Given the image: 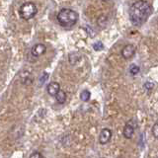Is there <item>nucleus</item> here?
Wrapping results in <instances>:
<instances>
[{
  "instance_id": "dca6fc26",
  "label": "nucleus",
  "mask_w": 158,
  "mask_h": 158,
  "mask_svg": "<svg viewBox=\"0 0 158 158\" xmlns=\"http://www.w3.org/2000/svg\"><path fill=\"white\" fill-rule=\"evenodd\" d=\"M93 48L95 51H102V49L104 48V44L101 42H97L96 44H93Z\"/></svg>"
},
{
  "instance_id": "f03ea898",
  "label": "nucleus",
  "mask_w": 158,
  "mask_h": 158,
  "mask_svg": "<svg viewBox=\"0 0 158 158\" xmlns=\"http://www.w3.org/2000/svg\"><path fill=\"white\" fill-rule=\"evenodd\" d=\"M57 22L59 25L64 28H69L74 26L78 21V13L72 9L63 8L58 12L57 16Z\"/></svg>"
},
{
  "instance_id": "39448f33",
  "label": "nucleus",
  "mask_w": 158,
  "mask_h": 158,
  "mask_svg": "<svg viewBox=\"0 0 158 158\" xmlns=\"http://www.w3.org/2000/svg\"><path fill=\"white\" fill-rule=\"evenodd\" d=\"M136 52V48L133 44H127L122 49V56L125 59H130L131 58Z\"/></svg>"
},
{
  "instance_id": "f8f14e48",
  "label": "nucleus",
  "mask_w": 158,
  "mask_h": 158,
  "mask_svg": "<svg viewBox=\"0 0 158 158\" xmlns=\"http://www.w3.org/2000/svg\"><path fill=\"white\" fill-rule=\"evenodd\" d=\"M80 59V56H79L78 53H71L70 56H69V62L71 64H75L77 63V61Z\"/></svg>"
},
{
  "instance_id": "f3484780",
  "label": "nucleus",
  "mask_w": 158,
  "mask_h": 158,
  "mask_svg": "<svg viewBox=\"0 0 158 158\" xmlns=\"http://www.w3.org/2000/svg\"><path fill=\"white\" fill-rule=\"evenodd\" d=\"M153 87H154V84H153L152 82H145L144 85H143V88L146 89L147 91H151Z\"/></svg>"
},
{
  "instance_id": "6e6552de",
  "label": "nucleus",
  "mask_w": 158,
  "mask_h": 158,
  "mask_svg": "<svg viewBox=\"0 0 158 158\" xmlns=\"http://www.w3.org/2000/svg\"><path fill=\"white\" fill-rule=\"evenodd\" d=\"M47 90L49 95L56 97L57 95V93L60 91V85H59V83L57 82H51L48 85Z\"/></svg>"
},
{
  "instance_id": "2eb2a0df",
  "label": "nucleus",
  "mask_w": 158,
  "mask_h": 158,
  "mask_svg": "<svg viewBox=\"0 0 158 158\" xmlns=\"http://www.w3.org/2000/svg\"><path fill=\"white\" fill-rule=\"evenodd\" d=\"M152 133L158 139V121L154 123V126L152 127Z\"/></svg>"
},
{
  "instance_id": "1a4fd4ad",
  "label": "nucleus",
  "mask_w": 158,
  "mask_h": 158,
  "mask_svg": "<svg viewBox=\"0 0 158 158\" xmlns=\"http://www.w3.org/2000/svg\"><path fill=\"white\" fill-rule=\"evenodd\" d=\"M20 78H21V81L23 84L25 85H30V84H32L33 81H34V78H33V75L31 72L29 71H24L20 74Z\"/></svg>"
},
{
  "instance_id": "9b49d317",
  "label": "nucleus",
  "mask_w": 158,
  "mask_h": 158,
  "mask_svg": "<svg viewBox=\"0 0 158 158\" xmlns=\"http://www.w3.org/2000/svg\"><path fill=\"white\" fill-rule=\"evenodd\" d=\"M90 97H91V93L89 92V90H86V89L83 90L80 94V99L83 102H88L90 100Z\"/></svg>"
},
{
  "instance_id": "9d476101",
  "label": "nucleus",
  "mask_w": 158,
  "mask_h": 158,
  "mask_svg": "<svg viewBox=\"0 0 158 158\" xmlns=\"http://www.w3.org/2000/svg\"><path fill=\"white\" fill-rule=\"evenodd\" d=\"M56 99L59 104H64L66 101V93L62 90H60L57 93V95L56 96Z\"/></svg>"
},
{
  "instance_id": "20e7f679",
  "label": "nucleus",
  "mask_w": 158,
  "mask_h": 158,
  "mask_svg": "<svg viewBox=\"0 0 158 158\" xmlns=\"http://www.w3.org/2000/svg\"><path fill=\"white\" fill-rule=\"evenodd\" d=\"M135 127H136V123L135 120H131L128 121L125 127H123V136H125L126 138H131L133 133H135Z\"/></svg>"
},
{
  "instance_id": "0eeeda50",
  "label": "nucleus",
  "mask_w": 158,
  "mask_h": 158,
  "mask_svg": "<svg viewBox=\"0 0 158 158\" xmlns=\"http://www.w3.org/2000/svg\"><path fill=\"white\" fill-rule=\"evenodd\" d=\"M112 137V131L109 128H103L99 135V142L101 144H107V143L111 140Z\"/></svg>"
},
{
  "instance_id": "ddd939ff",
  "label": "nucleus",
  "mask_w": 158,
  "mask_h": 158,
  "mask_svg": "<svg viewBox=\"0 0 158 158\" xmlns=\"http://www.w3.org/2000/svg\"><path fill=\"white\" fill-rule=\"evenodd\" d=\"M139 70H140L139 67L135 65V64H131L130 67V72L132 74V75H136L137 73H139Z\"/></svg>"
},
{
  "instance_id": "7ed1b4c3",
  "label": "nucleus",
  "mask_w": 158,
  "mask_h": 158,
  "mask_svg": "<svg viewBox=\"0 0 158 158\" xmlns=\"http://www.w3.org/2000/svg\"><path fill=\"white\" fill-rule=\"evenodd\" d=\"M19 16L24 20H30L34 18L38 13V8L34 2H25L20 6L18 10Z\"/></svg>"
},
{
  "instance_id": "f257e3e1",
  "label": "nucleus",
  "mask_w": 158,
  "mask_h": 158,
  "mask_svg": "<svg viewBox=\"0 0 158 158\" xmlns=\"http://www.w3.org/2000/svg\"><path fill=\"white\" fill-rule=\"evenodd\" d=\"M152 12V6L145 0H138L133 3L128 11L131 22L135 26H140L144 23Z\"/></svg>"
},
{
  "instance_id": "423d86ee",
  "label": "nucleus",
  "mask_w": 158,
  "mask_h": 158,
  "mask_svg": "<svg viewBox=\"0 0 158 158\" xmlns=\"http://www.w3.org/2000/svg\"><path fill=\"white\" fill-rule=\"evenodd\" d=\"M46 52H47V47L44 46V44H35V46L31 49L32 56H35V57H39V56H43V54L46 53Z\"/></svg>"
},
{
  "instance_id": "a211bd4d",
  "label": "nucleus",
  "mask_w": 158,
  "mask_h": 158,
  "mask_svg": "<svg viewBox=\"0 0 158 158\" xmlns=\"http://www.w3.org/2000/svg\"><path fill=\"white\" fill-rule=\"evenodd\" d=\"M30 158H44L42 153L41 152H38V151H35L34 153H32L31 155H30Z\"/></svg>"
},
{
  "instance_id": "4468645a",
  "label": "nucleus",
  "mask_w": 158,
  "mask_h": 158,
  "mask_svg": "<svg viewBox=\"0 0 158 158\" xmlns=\"http://www.w3.org/2000/svg\"><path fill=\"white\" fill-rule=\"evenodd\" d=\"M48 79V73L47 72H44L42 74V76L40 77V84H44V82H46L47 80Z\"/></svg>"
}]
</instances>
